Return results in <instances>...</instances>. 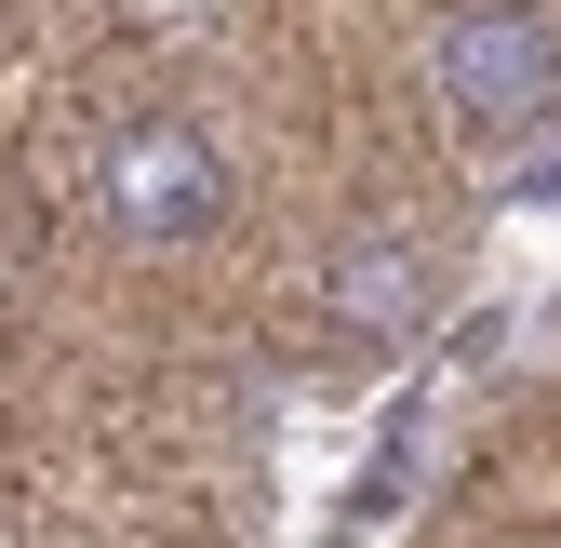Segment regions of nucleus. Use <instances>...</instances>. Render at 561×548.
<instances>
[{"instance_id": "nucleus-1", "label": "nucleus", "mask_w": 561, "mask_h": 548, "mask_svg": "<svg viewBox=\"0 0 561 548\" xmlns=\"http://www.w3.org/2000/svg\"><path fill=\"white\" fill-rule=\"evenodd\" d=\"M428 81L468 134H522L561 107V27L535 14V0H468V14H442L428 41Z\"/></svg>"}, {"instance_id": "nucleus-2", "label": "nucleus", "mask_w": 561, "mask_h": 548, "mask_svg": "<svg viewBox=\"0 0 561 548\" xmlns=\"http://www.w3.org/2000/svg\"><path fill=\"white\" fill-rule=\"evenodd\" d=\"M228 215V161L201 121H134L107 148V228L121 241H201Z\"/></svg>"}, {"instance_id": "nucleus-3", "label": "nucleus", "mask_w": 561, "mask_h": 548, "mask_svg": "<svg viewBox=\"0 0 561 548\" xmlns=\"http://www.w3.org/2000/svg\"><path fill=\"white\" fill-rule=\"evenodd\" d=\"M334 308L362 321V334H414V308H428V254H414V241H362V254H334Z\"/></svg>"}]
</instances>
